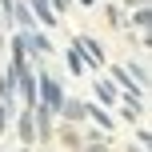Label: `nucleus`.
Listing matches in <instances>:
<instances>
[{
	"label": "nucleus",
	"mask_w": 152,
	"mask_h": 152,
	"mask_svg": "<svg viewBox=\"0 0 152 152\" xmlns=\"http://www.w3.org/2000/svg\"><path fill=\"white\" fill-rule=\"evenodd\" d=\"M64 60H68L72 76H84V72H88V60L80 56V48H76V44H68V52H64Z\"/></svg>",
	"instance_id": "9"
},
{
	"label": "nucleus",
	"mask_w": 152,
	"mask_h": 152,
	"mask_svg": "<svg viewBox=\"0 0 152 152\" xmlns=\"http://www.w3.org/2000/svg\"><path fill=\"white\" fill-rule=\"evenodd\" d=\"M0 52H4V32H0Z\"/></svg>",
	"instance_id": "18"
},
{
	"label": "nucleus",
	"mask_w": 152,
	"mask_h": 152,
	"mask_svg": "<svg viewBox=\"0 0 152 152\" xmlns=\"http://www.w3.org/2000/svg\"><path fill=\"white\" fill-rule=\"evenodd\" d=\"M60 116H64V120H84V100H64V104H60Z\"/></svg>",
	"instance_id": "10"
},
{
	"label": "nucleus",
	"mask_w": 152,
	"mask_h": 152,
	"mask_svg": "<svg viewBox=\"0 0 152 152\" xmlns=\"http://www.w3.org/2000/svg\"><path fill=\"white\" fill-rule=\"evenodd\" d=\"M120 116H124V120H140V116H144V96H132V92H128V96H124L120 100Z\"/></svg>",
	"instance_id": "6"
},
{
	"label": "nucleus",
	"mask_w": 152,
	"mask_h": 152,
	"mask_svg": "<svg viewBox=\"0 0 152 152\" xmlns=\"http://www.w3.org/2000/svg\"><path fill=\"white\" fill-rule=\"evenodd\" d=\"M132 4H136V8H148V0H128V8H132Z\"/></svg>",
	"instance_id": "16"
},
{
	"label": "nucleus",
	"mask_w": 152,
	"mask_h": 152,
	"mask_svg": "<svg viewBox=\"0 0 152 152\" xmlns=\"http://www.w3.org/2000/svg\"><path fill=\"white\" fill-rule=\"evenodd\" d=\"M20 140H24V144L36 140V124H32V112H28V108L20 112Z\"/></svg>",
	"instance_id": "12"
},
{
	"label": "nucleus",
	"mask_w": 152,
	"mask_h": 152,
	"mask_svg": "<svg viewBox=\"0 0 152 152\" xmlns=\"http://www.w3.org/2000/svg\"><path fill=\"white\" fill-rule=\"evenodd\" d=\"M0 76H4V60H0Z\"/></svg>",
	"instance_id": "20"
},
{
	"label": "nucleus",
	"mask_w": 152,
	"mask_h": 152,
	"mask_svg": "<svg viewBox=\"0 0 152 152\" xmlns=\"http://www.w3.org/2000/svg\"><path fill=\"white\" fill-rule=\"evenodd\" d=\"M84 116H92V120L100 124V132H112V128H116V120H112V116H108L100 104H84Z\"/></svg>",
	"instance_id": "7"
},
{
	"label": "nucleus",
	"mask_w": 152,
	"mask_h": 152,
	"mask_svg": "<svg viewBox=\"0 0 152 152\" xmlns=\"http://www.w3.org/2000/svg\"><path fill=\"white\" fill-rule=\"evenodd\" d=\"M36 104L48 108V112H60V104H64V92H60V84H56V76L44 72V68L36 72Z\"/></svg>",
	"instance_id": "1"
},
{
	"label": "nucleus",
	"mask_w": 152,
	"mask_h": 152,
	"mask_svg": "<svg viewBox=\"0 0 152 152\" xmlns=\"http://www.w3.org/2000/svg\"><path fill=\"white\" fill-rule=\"evenodd\" d=\"M96 100L100 104H116V100H120V88H116L112 80H96Z\"/></svg>",
	"instance_id": "8"
},
{
	"label": "nucleus",
	"mask_w": 152,
	"mask_h": 152,
	"mask_svg": "<svg viewBox=\"0 0 152 152\" xmlns=\"http://www.w3.org/2000/svg\"><path fill=\"white\" fill-rule=\"evenodd\" d=\"M80 4H96V0H80Z\"/></svg>",
	"instance_id": "19"
},
{
	"label": "nucleus",
	"mask_w": 152,
	"mask_h": 152,
	"mask_svg": "<svg viewBox=\"0 0 152 152\" xmlns=\"http://www.w3.org/2000/svg\"><path fill=\"white\" fill-rule=\"evenodd\" d=\"M24 4H28L32 20H40L44 28H56V24H60V16L52 12V4H48V0H24Z\"/></svg>",
	"instance_id": "4"
},
{
	"label": "nucleus",
	"mask_w": 152,
	"mask_h": 152,
	"mask_svg": "<svg viewBox=\"0 0 152 152\" xmlns=\"http://www.w3.org/2000/svg\"><path fill=\"white\" fill-rule=\"evenodd\" d=\"M108 24H116V28H120V24H124V8H116V4L108 8Z\"/></svg>",
	"instance_id": "14"
},
{
	"label": "nucleus",
	"mask_w": 152,
	"mask_h": 152,
	"mask_svg": "<svg viewBox=\"0 0 152 152\" xmlns=\"http://www.w3.org/2000/svg\"><path fill=\"white\" fill-rule=\"evenodd\" d=\"M28 112H32V124H36V132H40L44 140H52V112H48V108H40V104H32Z\"/></svg>",
	"instance_id": "5"
},
{
	"label": "nucleus",
	"mask_w": 152,
	"mask_h": 152,
	"mask_svg": "<svg viewBox=\"0 0 152 152\" xmlns=\"http://www.w3.org/2000/svg\"><path fill=\"white\" fill-rule=\"evenodd\" d=\"M128 152H148V148H144V144H136V148H132V144H128Z\"/></svg>",
	"instance_id": "17"
},
{
	"label": "nucleus",
	"mask_w": 152,
	"mask_h": 152,
	"mask_svg": "<svg viewBox=\"0 0 152 152\" xmlns=\"http://www.w3.org/2000/svg\"><path fill=\"white\" fill-rule=\"evenodd\" d=\"M60 144L72 148V152H80V148H84V136H80L76 128H68V124H64V128H60Z\"/></svg>",
	"instance_id": "11"
},
{
	"label": "nucleus",
	"mask_w": 152,
	"mask_h": 152,
	"mask_svg": "<svg viewBox=\"0 0 152 152\" xmlns=\"http://www.w3.org/2000/svg\"><path fill=\"white\" fill-rule=\"evenodd\" d=\"M124 72H128V76H136V84H140V88L148 84V64H144V60H128V68H124Z\"/></svg>",
	"instance_id": "13"
},
{
	"label": "nucleus",
	"mask_w": 152,
	"mask_h": 152,
	"mask_svg": "<svg viewBox=\"0 0 152 152\" xmlns=\"http://www.w3.org/2000/svg\"><path fill=\"white\" fill-rule=\"evenodd\" d=\"M0 152H4V148H0Z\"/></svg>",
	"instance_id": "21"
},
{
	"label": "nucleus",
	"mask_w": 152,
	"mask_h": 152,
	"mask_svg": "<svg viewBox=\"0 0 152 152\" xmlns=\"http://www.w3.org/2000/svg\"><path fill=\"white\" fill-rule=\"evenodd\" d=\"M80 152H108V144H84Z\"/></svg>",
	"instance_id": "15"
},
{
	"label": "nucleus",
	"mask_w": 152,
	"mask_h": 152,
	"mask_svg": "<svg viewBox=\"0 0 152 152\" xmlns=\"http://www.w3.org/2000/svg\"><path fill=\"white\" fill-rule=\"evenodd\" d=\"M16 44H20V52L32 56V60H40V56L52 52V40H48L44 28H20V32H16Z\"/></svg>",
	"instance_id": "2"
},
{
	"label": "nucleus",
	"mask_w": 152,
	"mask_h": 152,
	"mask_svg": "<svg viewBox=\"0 0 152 152\" xmlns=\"http://www.w3.org/2000/svg\"><path fill=\"white\" fill-rule=\"evenodd\" d=\"M76 48H80V56L88 60V68H100V64H104V48H100L96 36H80V40H76Z\"/></svg>",
	"instance_id": "3"
}]
</instances>
